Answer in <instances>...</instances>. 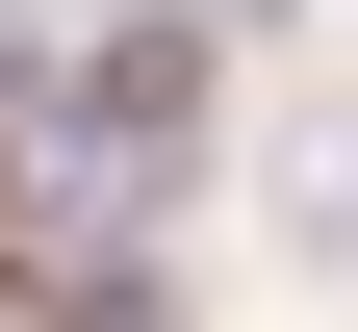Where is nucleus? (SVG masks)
Here are the masks:
<instances>
[{
  "label": "nucleus",
  "mask_w": 358,
  "mask_h": 332,
  "mask_svg": "<svg viewBox=\"0 0 358 332\" xmlns=\"http://www.w3.org/2000/svg\"><path fill=\"white\" fill-rule=\"evenodd\" d=\"M179 103H205V52H179V26H128V52H77V128H103V154H154Z\"/></svg>",
  "instance_id": "f257e3e1"
}]
</instances>
